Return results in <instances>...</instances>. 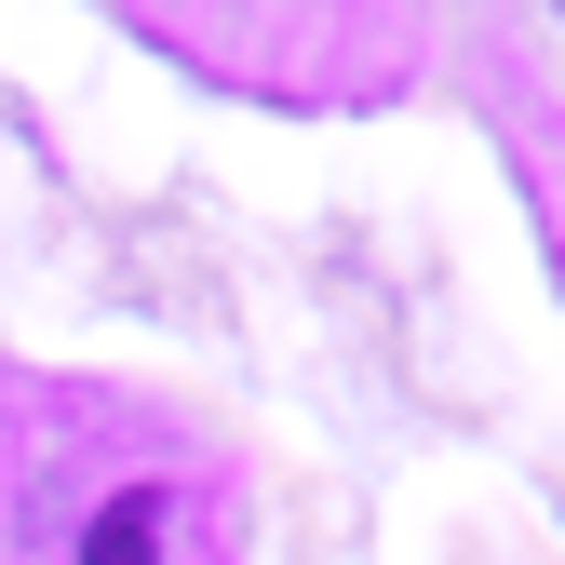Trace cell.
Masks as SVG:
<instances>
[{
	"label": "cell",
	"mask_w": 565,
	"mask_h": 565,
	"mask_svg": "<svg viewBox=\"0 0 565 565\" xmlns=\"http://www.w3.org/2000/svg\"><path fill=\"white\" fill-rule=\"evenodd\" d=\"M149 539H162V499H149V484H135V499H108V512H95L82 565H149Z\"/></svg>",
	"instance_id": "1"
}]
</instances>
